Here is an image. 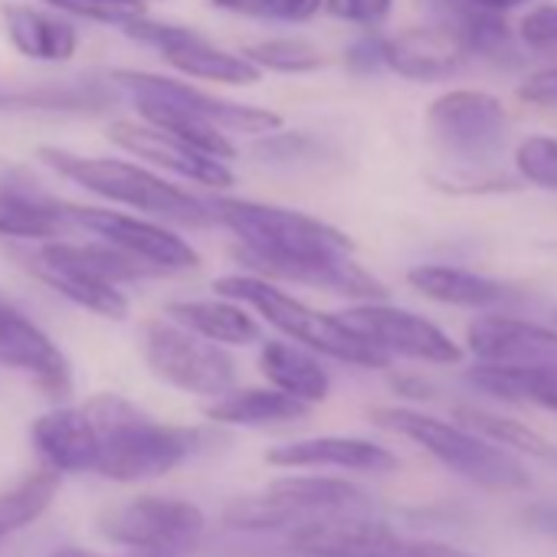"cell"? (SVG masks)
Listing matches in <instances>:
<instances>
[{
  "mask_svg": "<svg viewBox=\"0 0 557 557\" xmlns=\"http://www.w3.org/2000/svg\"><path fill=\"white\" fill-rule=\"evenodd\" d=\"M83 407L96 426V472L112 482L161 479L203 443L200 430L161 423L119 394H99Z\"/></svg>",
  "mask_w": 557,
  "mask_h": 557,
  "instance_id": "cell-1",
  "label": "cell"
},
{
  "mask_svg": "<svg viewBox=\"0 0 557 557\" xmlns=\"http://www.w3.org/2000/svg\"><path fill=\"white\" fill-rule=\"evenodd\" d=\"M21 262L47 289L109 322H122L132 309L128 296L122 293V283L148 278L145 262L92 236L89 243H37L34 249H21Z\"/></svg>",
  "mask_w": 557,
  "mask_h": 557,
  "instance_id": "cell-2",
  "label": "cell"
},
{
  "mask_svg": "<svg viewBox=\"0 0 557 557\" xmlns=\"http://www.w3.org/2000/svg\"><path fill=\"white\" fill-rule=\"evenodd\" d=\"M40 161L57 171L60 177L79 184L83 190L106 197L112 203L132 207L145 216H154L161 223H177V226H210L216 223L213 210L207 200L197 194L164 181L151 168H141L135 161L122 158H92V154H76L66 148H40Z\"/></svg>",
  "mask_w": 557,
  "mask_h": 557,
  "instance_id": "cell-3",
  "label": "cell"
},
{
  "mask_svg": "<svg viewBox=\"0 0 557 557\" xmlns=\"http://www.w3.org/2000/svg\"><path fill=\"white\" fill-rule=\"evenodd\" d=\"M213 293L249 306L259 319H265V325H272L286 338L312 348L315 355H325V358H335V361H345L355 368H368V371L391 368V358L384 351H377L371 342H364L355 329H348L342 315L319 312V309L306 306L302 299L289 296L286 289H278L265 275H256V272L220 275L213 283Z\"/></svg>",
  "mask_w": 557,
  "mask_h": 557,
  "instance_id": "cell-4",
  "label": "cell"
},
{
  "mask_svg": "<svg viewBox=\"0 0 557 557\" xmlns=\"http://www.w3.org/2000/svg\"><path fill=\"white\" fill-rule=\"evenodd\" d=\"M216 223L226 226L239 246L233 256L249 265L259 259H312V256H355V243L338 226L309 216L302 210L243 200V197H210L207 200Z\"/></svg>",
  "mask_w": 557,
  "mask_h": 557,
  "instance_id": "cell-5",
  "label": "cell"
},
{
  "mask_svg": "<svg viewBox=\"0 0 557 557\" xmlns=\"http://www.w3.org/2000/svg\"><path fill=\"white\" fill-rule=\"evenodd\" d=\"M371 420L410 440L413 446L430 453L440 466H446L449 472H456L472 485H482L488 492H521L531 485L528 469L505 446L485 440L482 433L469 430L459 420L449 423L410 407H377L371 410Z\"/></svg>",
  "mask_w": 557,
  "mask_h": 557,
  "instance_id": "cell-6",
  "label": "cell"
},
{
  "mask_svg": "<svg viewBox=\"0 0 557 557\" xmlns=\"http://www.w3.org/2000/svg\"><path fill=\"white\" fill-rule=\"evenodd\" d=\"M371 495L335 475H289L256 495L233 498L223 508V524L243 534L293 531L302 521L335 515V511H368Z\"/></svg>",
  "mask_w": 557,
  "mask_h": 557,
  "instance_id": "cell-7",
  "label": "cell"
},
{
  "mask_svg": "<svg viewBox=\"0 0 557 557\" xmlns=\"http://www.w3.org/2000/svg\"><path fill=\"white\" fill-rule=\"evenodd\" d=\"M145 364L158 381L194 397H220L236 387V361L223 345L200 338L174 319L148 322L141 332Z\"/></svg>",
  "mask_w": 557,
  "mask_h": 557,
  "instance_id": "cell-8",
  "label": "cell"
},
{
  "mask_svg": "<svg viewBox=\"0 0 557 557\" xmlns=\"http://www.w3.org/2000/svg\"><path fill=\"white\" fill-rule=\"evenodd\" d=\"M207 518L194 502L168 495H138L106 511L99 531L138 557H187L203 537Z\"/></svg>",
  "mask_w": 557,
  "mask_h": 557,
  "instance_id": "cell-9",
  "label": "cell"
},
{
  "mask_svg": "<svg viewBox=\"0 0 557 557\" xmlns=\"http://www.w3.org/2000/svg\"><path fill=\"white\" fill-rule=\"evenodd\" d=\"M426 132L436 148L469 168L488 164L505 151L508 112L502 99L482 89H449L426 109Z\"/></svg>",
  "mask_w": 557,
  "mask_h": 557,
  "instance_id": "cell-10",
  "label": "cell"
},
{
  "mask_svg": "<svg viewBox=\"0 0 557 557\" xmlns=\"http://www.w3.org/2000/svg\"><path fill=\"white\" fill-rule=\"evenodd\" d=\"M122 96L135 102V109H177L200 115L223 132H239V135H269L283 128V115L256 109V106H239L230 99H220L213 92H203L190 83L158 76V73H141V70H115L109 73Z\"/></svg>",
  "mask_w": 557,
  "mask_h": 557,
  "instance_id": "cell-11",
  "label": "cell"
},
{
  "mask_svg": "<svg viewBox=\"0 0 557 557\" xmlns=\"http://www.w3.org/2000/svg\"><path fill=\"white\" fill-rule=\"evenodd\" d=\"M70 213H73L76 236L106 239L125 249L128 256H135L138 262H145L154 275H181L200 265V252L154 216H132L106 207H83V203H70Z\"/></svg>",
  "mask_w": 557,
  "mask_h": 557,
  "instance_id": "cell-12",
  "label": "cell"
},
{
  "mask_svg": "<svg viewBox=\"0 0 557 557\" xmlns=\"http://www.w3.org/2000/svg\"><path fill=\"white\" fill-rule=\"evenodd\" d=\"M342 319L387 358H410L423 364H459L466 358L462 345H456L440 325L400 306L358 302L345 309Z\"/></svg>",
  "mask_w": 557,
  "mask_h": 557,
  "instance_id": "cell-13",
  "label": "cell"
},
{
  "mask_svg": "<svg viewBox=\"0 0 557 557\" xmlns=\"http://www.w3.org/2000/svg\"><path fill=\"white\" fill-rule=\"evenodd\" d=\"M122 34L145 44V47H151V50H158L168 66H174L177 73H184L190 79L223 83V86H252L262 76V70L246 53H230V50L210 44L207 37H200L190 27L141 17L135 24H128Z\"/></svg>",
  "mask_w": 557,
  "mask_h": 557,
  "instance_id": "cell-14",
  "label": "cell"
},
{
  "mask_svg": "<svg viewBox=\"0 0 557 557\" xmlns=\"http://www.w3.org/2000/svg\"><path fill=\"white\" fill-rule=\"evenodd\" d=\"M0 368L30 377L53 400L73 394V368L60 345L4 293H0Z\"/></svg>",
  "mask_w": 557,
  "mask_h": 557,
  "instance_id": "cell-15",
  "label": "cell"
},
{
  "mask_svg": "<svg viewBox=\"0 0 557 557\" xmlns=\"http://www.w3.org/2000/svg\"><path fill=\"white\" fill-rule=\"evenodd\" d=\"M109 141L119 145L122 151L168 171V174H177L184 181H194L200 187H210V190H223V187H233V171L226 168V161L220 158H210L203 151H197L194 145L181 141L177 135L151 125V122H112L109 125Z\"/></svg>",
  "mask_w": 557,
  "mask_h": 557,
  "instance_id": "cell-16",
  "label": "cell"
},
{
  "mask_svg": "<svg viewBox=\"0 0 557 557\" xmlns=\"http://www.w3.org/2000/svg\"><path fill=\"white\" fill-rule=\"evenodd\" d=\"M265 462L278 469H345V472H397L400 459L361 436H309L265 449Z\"/></svg>",
  "mask_w": 557,
  "mask_h": 557,
  "instance_id": "cell-17",
  "label": "cell"
},
{
  "mask_svg": "<svg viewBox=\"0 0 557 557\" xmlns=\"http://www.w3.org/2000/svg\"><path fill=\"white\" fill-rule=\"evenodd\" d=\"M466 345L479 364H557V325H534L511 315L475 319Z\"/></svg>",
  "mask_w": 557,
  "mask_h": 557,
  "instance_id": "cell-18",
  "label": "cell"
},
{
  "mask_svg": "<svg viewBox=\"0 0 557 557\" xmlns=\"http://www.w3.org/2000/svg\"><path fill=\"white\" fill-rule=\"evenodd\" d=\"M469 50L440 27H410L384 37V70L410 83H440L469 63Z\"/></svg>",
  "mask_w": 557,
  "mask_h": 557,
  "instance_id": "cell-19",
  "label": "cell"
},
{
  "mask_svg": "<svg viewBox=\"0 0 557 557\" xmlns=\"http://www.w3.org/2000/svg\"><path fill=\"white\" fill-rule=\"evenodd\" d=\"M122 96L115 79H76V83H0V112H50V115H92L112 109Z\"/></svg>",
  "mask_w": 557,
  "mask_h": 557,
  "instance_id": "cell-20",
  "label": "cell"
},
{
  "mask_svg": "<svg viewBox=\"0 0 557 557\" xmlns=\"http://www.w3.org/2000/svg\"><path fill=\"white\" fill-rule=\"evenodd\" d=\"M0 236L21 243H53L76 236L66 200L30 187H0Z\"/></svg>",
  "mask_w": 557,
  "mask_h": 557,
  "instance_id": "cell-21",
  "label": "cell"
},
{
  "mask_svg": "<svg viewBox=\"0 0 557 557\" xmlns=\"http://www.w3.org/2000/svg\"><path fill=\"white\" fill-rule=\"evenodd\" d=\"M34 446L57 472H96V426L86 407H57L34 420Z\"/></svg>",
  "mask_w": 557,
  "mask_h": 557,
  "instance_id": "cell-22",
  "label": "cell"
},
{
  "mask_svg": "<svg viewBox=\"0 0 557 557\" xmlns=\"http://www.w3.org/2000/svg\"><path fill=\"white\" fill-rule=\"evenodd\" d=\"M407 283L420 296L456 309H495L515 299L511 286L498 283V278L479 275L462 265H443V262H423L407 269Z\"/></svg>",
  "mask_w": 557,
  "mask_h": 557,
  "instance_id": "cell-23",
  "label": "cell"
},
{
  "mask_svg": "<svg viewBox=\"0 0 557 557\" xmlns=\"http://www.w3.org/2000/svg\"><path fill=\"white\" fill-rule=\"evenodd\" d=\"M4 34L11 47L37 63H66L79 50V34L70 21L27 8V4H4Z\"/></svg>",
  "mask_w": 557,
  "mask_h": 557,
  "instance_id": "cell-24",
  "label": "cell"
},
{
  "mask_svg": "<svg viewBox=\"0 0 557 557\" xmlns=\"http://www.w3.org/2000/svg\"><path fill=\"white\" fill-rule=\"evenodd\" d=\"M259 371L265 374V381L278 391L293 394L296 400L315 407L325 404L332 394V377L322 368V361L315 358L312 348L306 345H293L283 338H269L259 348Z\"/></svg>",
  "mask_w": 557,
  "mask_h": 557,
  "instance_id": "cell-25",
  "label": "cell"
},
{
  "mask_svg": "<svg viewBox=\"0 0 557 557\" xmlns=\"http://www.w3.org/2000/svg\"><path fill=\"white\" fill-rule=\"evenodd\" d=\"M168 319L197 332L200 338H210V342L230 345V348H246V345L262 342V329L252 319V309L236 299H226V296L171 302Z\"/></svg>",
  "mask_w": 557,
  "mask_h": 557,
  "instance_id": "cell-26",
  "label": "cell"
},
{
  "mask_svg": "<svg viewBox=\"0 0 557 557\" xmlns=\"http://www.w3.org/2000/svg\"><path fill=\"white\" fill-rule=\"evenodd\" d=\"M309 413V404L278 387H233L203 407V417L220 426H278L296 423Z\"/></svg>",
  "mask_w": 557,
  "mask_h": 557,
  "instance_id": "cell-27",
  "label": "cell"
},
{
  "mask_svg": "<svg viewBox=\"0 0 557 557\" xmlns=\"http://www.w3.org/2000/svg\"><path fill=\"white\" fill-rule=\"evenodd\" d=\"M466 377L498 400L528 404L557 417V364H475Z\"/></svg>",
  "mask_w": 557,
  "mask_h": 557,
  "instance_id": "cell-28",
  "label": "cell"
},
{
  "mask_svg": "<svg viewBox=\"0 0 557 557\" xmlns=\"http://www.w3.org/2000/svg\"><path fill=\"white\" fill-rule=\"evenodd\" d=\"M456 420L466 423L469 430L482 433L485 440L505 446L508 453H518V456H528V459H537V462L557 469V443L521 420H511V417H502L492 410H479V407H459Z\"/></svg>",
  "mask_w": 557,
  "mask_h": 557,
  "instance_id": "cell-29",
  "label": "cell"
},
{
  "mask_svg": "<svg viewBox=\"0 0 557 557\" xmlns=\"http://www.w3.org/2000/svg\"><path fill=\"white\" fill-rule=\"evenodd\" d=\"M60 479H63V472L47 466L0 492V541L24 531L27 524L40 521L50 511V505L60 492Z\"/></svg>",
  "mask_w": 557,
  "mask_h": 557,
  "instance_id": "cell-30",
  "label": "cell"
},
{
  "mask_svg": "<svg viewBox=\"0 0 557 557\" xmlns=\"http://www.w3.org/2000/svg\"><path fill=\"white\" fill-rule=\"evenodd\" d=\"M138 115L171 135H177L181 141L194 145L197 151L210 154V158H220V161H233L236 158V145L226 138V132L200 115H190V112H177V109H138Z\"/></svg>",
  "mask_w": 557,
  "mask_h": 557,
  "instance_id": "cell-31",
  "label": "cell"
},
{
  "mask_svg": "<svg viewBox=\"0 0 557 557\" xmlns=\"http://www.w3.org/2000/svg\"><path fill=\"white\" fill-rule=\"evenodd\" d=\"M243 53L262 70V73H283V76H302L315 73L329 63V57L302 40V37H272V40H256L243 47Z\"/></svg>",
  "mask_w": 557,
  "mask_h": 557,
  "instance_id": "cell-32",
  "label": "cell"
},
{
  "mask_svg": "<svg viewBox=\"0 0 557 557\" xmlns=\"http://www.w3.org/2000/svg\"><path fill=\"white\" fill-rule=\"evenodd\" d=\"M57 14H70L92 24H109L125 30L128 24L148 17V0H44Z\"/></svg>",
  "mask_w": 557,
  "mask_h": 557,
  "instance_id": "cell-33",
  "label": "cell"
},
{
  "mask_svg": "<svg viewBox=\"0 0 557 557\" xmlns=\"http://www.w3.org/2000/svg\"><path fill=\"white\" fill-rule=\"evenodd\" d=\"M515 171L524 184L541 190H557V138L528 135L515 148Z\"/></svg>",
  "mask_w": 557,
  "mask_h": 557,
  "instance_id": "cell-34",
  "label": "cell"
},
{
  "mask_svg": "<svg viewBox=\"0 0 557 557\" xmlns=\"http://www.w3.org/2000/svg\"><path fill=\"white\" fill-rule=\"evenodd\" d=\"M518 40L531 53H557V4H541L518 24Z\"/></svg>",
  "mask_w": 557,
  "mask_h": 557,
  "instance_id": "cell-35",
  "label": "cell"
},
{
  "mask_svg": "<svg viewBox=\"0 0 557 557\" xmlns=\"http://www.w3.org/2000/svg\"><path fill=\"white\" fill-rule=\"evenodd\" d=\"M394 11V0H325V14L355 27L377 30Z\"/></svg>",
  "mask_w": 557,
  "mask_h": 557,
  "instance_id": "cell-36",
  "label": "cell"
},
{
  "mask_svg": "<svg viewBox=\"0 0 557 557\" xmlns=\"http://www.w3.org/2000/svg\"><path fill=\"white\" fill-rule=\"evenodd\" d=\"M521 4H528V0H433L440 21H456L472 14H508Z\"/></svg>",
  "mask_w": 557,
  "mask_h": 557,
  "instance_id": "cell-37",
  "label": "cell"
},
{
  "mask_svg": "<svg viewBox=\"0 0 557 557\" xmlns=\"http://www.w3.org/2000/svg\"><path fill=\"white\" fill-rule=\"evenodd\" d=\"M518 99L528 106L557 109V66H547V70H537L534 76H528L518 86Z\"/></svg>",
  "mask_w": 557,
  "mask_h": 557,
  "instance_id": "cell-38",
  "label": "cell"
},
{
  "mask_svg": "<svg viewBox=\"0 0 557 557\" xmlns=\"http://www.w3.org/2000/svg\"><path fill=\"white\" fill-rule=\"evenodd\" d=\"M319 11H325V0H262V17L269 21L302 24L312 21Z\"/></svg>",
  "mask_w": 557,
  "mask_h": 557,
  "instance_id": "cell-39",
  "label": "cell"
},
{
  "mask_svg": "<svg viewBox=\"0 0 557 557\" xmlns=\"http://www.w3.org/2000/svg\"><path fill=\"white\" fill-rule=\"evenodd\" d=\"M348 66L358 73H374L384 70V37L377 30H368V37H361L351 50H348Z\"/></svg>",
  "mask_w": 557,
  "mask_h": 557,
  "instance_id": "cell-40",
  "label": "cell"
},
{
  "mask_svg": "<svg viewBox=\"0 0 557 557\" xmlns=\"http://www.w3.org/2000/svg\"><path fill=\"white\" fill-rule=\"evenodd\" d=\"M397 557H479V554H469V550L453 547V544H443V541H413V537H404Z\"/></svg>",
  "mask_w": 557,
  "mask_h": 557,
  "instance_id": "cell-41",
  "label": "cell"
},
{
  "mask_svg": "<svg viewBox=\"0 0 557 557\" xmlns=\"http://www.w3.org/2000/svg\"><path fill=\"white\" fill-rule=\"evenodd\" d=\"M528 524L537 528L541 534H550L557 537V505H537L528 511Z\"/></svg>",
  "mask_w": 557,
  "mask_h": 557,
  "instance_id": "cell-42",
  "label": "cell"
},
{
  "mask_svg": "<svg viewBox=\"0 0 557 557\" xmlns=\"http://www.w3.org/2000/svg\"><path fill=\"white\" fill-rule=\"evenodd\" d=\"M394 391L410 394V397H417V400H426V397L433 394L430 384H426V381H417V377H397V381H394Z\"/></svg>",
  "mask_w": 557,
  "mask_h": 557,
  "instance_id": "cell-43",
  "label": "cell"
},
{
  "mask_svg": "<svg viewBox=\"0 0 557 557\" xmlns=\"http://www.w3.org/2000/svg\"><path fill=\"white\" fill-rule=\"evenodd\" d=\"M53 557H106L99 550H89V547H60Z\"/></svg>",
  "mask_w": 557,
  "mask_h": 557,
  "instance_id": "cell-44",
  "label": "cell"
},
{
  "mask_svg": "<svg viewBox=\"0 0 557 557\" xmlns=\"http://www.w3.org/2000/svg\"><path fill=\"white\" fill-rule=\"evenodd\" d=\"M554 325H557V309H554Z\"/></svg>",
  "mask_w": 557,
  "mask_h": 557,
  "instance_id": "cell-45",
  "label": "cell"
}]
</instances>
